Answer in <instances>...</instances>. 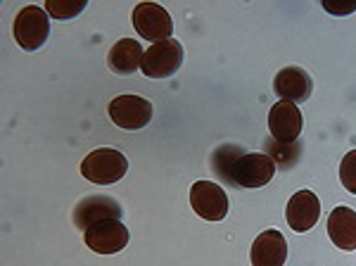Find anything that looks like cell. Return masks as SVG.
Wrapping results in <instances>:
<instances>
[{
  "instance_id": "obj_1",
  "label": "cell",
  "mask_w": 356,
  "mask_h": 266,
  "mask_svg": "<svg viewBox=\"0 0 356 266\" xmlns=\"http://www.w3.org/2000/svg\"><path fill=\"white\" fill-rule=\"evenodd\" d=\"M211 169L221 181L235 188H261L275 176V164L266 152H245L233 143L214 150Z\"/></svg>"
},
{
  "instance_id": "obj_2",
  "label": "cell",
  "mask_w": 356,
  "mask_h": 266,
  "mask_svg": "<svg viewBox=\"0 0 356 266\" xmlns=\"http://www.w3.org/2000/svg\"><path fill=\"white\" fill-rule=\"evenodd\" d=\"M129 171V159L114 148H97L90 155H86L81 162V173L90 183L97 186H110L124 178Z\"/></svg>"
},
{
  "instance_id": "obj_3",
  "label": "cell",
  "mask_w": 356,
  "mask_h": 266,
  "mask_svg": "<svg viewBox=\"0 0 356 266\" xmlns=\"http://www.w3.org/2000/svg\"><path fill=\"white\" fill-rule=\"evenodd\" d=\"M183 65V45L169 38L162 43H152L143 55V74L147 79H169Z\"/></svg>"
},
{
  "instance_id": "obj_4",
  "label": "cell",
  "mask_w": 356,
  "mask_h": 266,
  "mask_svg": "<svg viewBox=\"0 0 356 266\" xmlns=\"http://www.w3.org/2000/svg\"><path fill=\"white\" fill-rule=\"evenodd\" d=\"M15 40L19 43V48L24 50H38L48 40L50 33V19L48 13L36 5H26L24 10H19V15L15 17L13 26Z\"/></svg>"
},
{
  "instance_id": "obj_5",
  "label": "cell",
  "mask_w": 356,
  "mask_h": 266,
  "mask_svg": "<svg viewBox=\"0 0 356 266\" xmlns=\"http://www.w3.org/2000/svg\"><path fill=\"white\" fill-rule=\"evenodd\" d=\"M134 26L138 36L145 40H154V43L169 40L171 33H174L171 15L157 3H138L134 10Z\"/></svg>"
},
{
  "instance_id": "obj_6",
  "label": "cell",
  "mask_w": 356,
  "mask_h": 266,
  "mask_svg": "<svg viewBox=\"0 0 356 266\" xmlns=\"http://www.w3.org/2000/svg\"><path fill=\"white\" fill-rule=\"evenodd\" d=\"M122 205L110 195H88V198L79 200V205L74 207V226L81 230H88L102 221H110V219L122 221Z\"/></svg>"
},
{
  "instance_id": "obj_7",
  "label": "cell",
  "mask_w": 356,
  "mask_h": 266,
  "mask_svg": "<svg viewBox=\"0 0 356 266\" xmlns=\"http://www.w3.org/2000/svg\"><path fill=\"white\" fill-rule=\"evenodd\" d=\"M110 112V119L119 129H126V131H138L143 126L150 124L152 119V105L150 100L140 95H119L114 97L107 107Z\"/></svg>"
},
{
  "instance_id": "obj_8",
  "label": "cell",
  "mask_w": 356,
  "mask_h": 266,
  "mask_svg": "<svg viewBox=\"0 0 356 266\" xmlns=\"http://www.w3.org/2000/svg\"><path fill=\"white\" fill-rule=\"evenodd\" d=\"M191 205L195 214L207 221H223L228 214V195L219 183L197 181L191 188Z\"/></svg>"
},
{
  "instance_id": "obj_9",
  "label": "cell",
  "mask_w": 356,
  "mask_h": 266,
  "mask_svg": "<svg viewBox=\"0 0 356 266\" xmlns=\"http://www.w3.org/2000/svg\"><path fill=\"white\" fill-rule=\"evenodd\" d=\"M302 126L304 117L295 102L280 100L268 112V131H271V138L280 143H297V138L302 136Z\"/></svg>"
},
{
  "instance_id": "obj_10",
  "label": "cell",
  "mask_w": 356,
  "mask_h": 266,
  "mask_svg": "<svg viewBox=\"0 0 356 266\" xmlns=\"http://www.w3.org/2000/svg\"><path fill=\"white\" fill-rule=\"evenodd\" d=\"M83 240L97 254H117L129 245V228L117 219H110V221L83 230Z\"/></svg>"
},
{
  "instance_id": "obj_11",
  "label": "cell",
  "mask_w": 356,
  "mask_h": 266,
  "mask_svg": "<svg viewBox=\"0 0 356 266\" xmlns=\"http://www.w3.org/2000/svg\"><path fill=\"white\" fill-rule=\"evenodd\" d=\"M318 217H321V200L312 190L295 193L290 198L288 207H285V219H288L290 228L297 230V233L312 230L318 224Z\"/></svg>"
},
{
  "instance_id": "obj_12",
  "label": "cell",
  "mask_w": 356,
  "mask_h": 266,
  "mask_svg": "<svg viewBox=\"0 0 356 266\" xmlns=\"http://www.w3.org/2000/svg\"><path fill=\"white\" fill-rule=\"evenodd\" d=\"M252 266H283L288 259V240L275 228L261 230L250 250Z\"/></svg>"
},
{
  "instance_id": "obj_13",
  "label": "cell",
  "mask_w": 356,
  "mask_h": 266,
  "mask_svg": "<svg viewBox=\"0 0 356 266\" xmlns=\"http://www.w3.org/2000/svg\"><path fill=\"white\" fill-rule=\"evenodd\" d=\"M273 91L288 102H304L312 97V77L302 67H283L273 79Z\"/></svg>"
},
{
  "instance_id": "obj_14",
  "label": "cell",
  "mask_w": 356,
  "mask_h": 266,
  "mask_svg": "<svg viewBox=\"0 0 356 266\" xmlns=\"http://www.w3.org/2000/svg\"><path fill=\"white\" fill-rule=\"evenodd\" d=\"M328 235L337 250H356V212L352 207H335L328 217Z\"/></svg>"
},
{
  "instance_id": "obj_15",
  "label": "cell",
  "mask_w": 356,
  "mask_h": 266,
  "mask_svg": "<svg viewBox=\"0 0 356 266\" xmlns=\"http://www.w3.org/2000/svg\"><path fill=\"white\" fill-rule=\"evenodd\" d=\"M143 45L134 38H119L117 43L110 48V55H107V65H110L112 72L122 74V77H129L140 69L143 65Z\"/></svg>"
},
{
  "instance_id": "obj_16",
  "label": "cell",
  "mask_w": 356,
  "mask_h": 266,
  "mask_svg": "<svg viewBox=\"0 0 356 266\" xmlns=\"http://www.w3.org/2000/svg\"><path fill=\"white\" fill-rule=\"evenodd\" d=\"M264 148H266L268 157L273 159V164H278L280 169H292L300 162L302 155V146H297V143H280L275 138H268Z\"/></svg>"
},
{
  "instance_id": "obj_17",
  "label": "cell",
  "mask_w": 356,
  "mask_h": 266,
  "mask_svg": "<svg viewBox=\"0 0 356 266\" xmlns=\"http://www.w3.org/2000/svg\"><path fill=\"white\" fill-rule=\"evenodd\" d=\"M86 8V0H48L45 13L53 15V19H72L81 15Z\"/></svg>"
},
{
  "instance_id": "obj_18",
  "label": "cell",
  "mask_w": 356,
  "mask_h": 266,
  "mask_svg": "<svg viewBox=\"0 0 356 266\" xmlns=\"http://www.w3.org/2000/svg\"><path fill=\"white\" fill-rule=\"evenodd\" d=\"M340 181H342V186L349 190V193L356 195V150H352V152H347L342 157Z\"/></svg>"
}]
</instances>
